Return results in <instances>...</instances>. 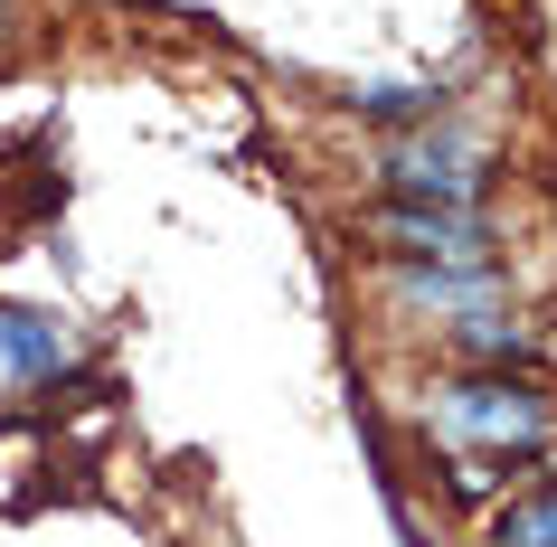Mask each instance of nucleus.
Listing matches in <instances>:
<instances>
[{"label":"nucleus","instance_id":"f257e3e1","mask_svg":"<svg viewBox=\"0 0 557 547\" xmlns=\"http://www.w3.org/2000/svg\"><path fill=\"white\" fill-rule=\"evenodd\" d=\"M435 425L472 453H539V434H548V397L520 387V377H454L435 397Z\"/></svg>","mask_w":557,"mask_h":547},{"label":"nucleus","instance_id":"f03ea898","mask_svg":"<svg viewBox=\"0 0 557 547\" xmlns=\"http://www.w3.org/2000/svg\"><path fill=\"white\" fill-rule=\"evenodd\" d=\"M379 179L397 189V199H416V208H482L492 161H482L463 133H416V142H387Z\"/></svg>","mask_w":557,"mask_h":547},{"label":"nucleus","instance_id":"7ed1b4c3","mask_svg":"<svg viewBox=\"0 0 557 547\" xmlns=\"http://www.w3.org/2000/svg\"><path fill=\"white\" fill-rule=\"evenodd\" d=\"M369 227L387 236V256H407V264H492V227H482V208H416V199H387Z\"/></svg>","mask_w":557,"mask_h":547},{"label":"nucleus","instance_id":"20e7f679","mask_svg":"<svg viewBox=\"0 0 557 547\" xmlns=\"http://www.w3.org/2000/svg\"><path fill=\"white\" fill-rule=\"evenodd\" d=\"M397 293H407V302H425V312L472 321V312H492L500 293H510V274H500V264H407V274H397Z\"/></svg>","mask_w":557,"mask_h":547},{"label":"nucleus","instance_id":"39448f33","mask_svg":"<svg viewBox=\"0 0 557 547\" xmlns=\"http://www.w3.org/2000/svg\"><path fill=\"white\" fill-rule=\"evenodd\" d=\"M0 369L20 377V387H58L66 377V321L10 302V312H0Z\"/></svg>","mask_w":557,"mask_h":547},{"label":"nucleus","instance_id":"423d86ee","mask_svg":"<svg viewBox=\"0 0 557 547\" xmlns=\"http://www.w3.org/2000/svg\"><path fill=\"white\" fill-rule=\"evenodd\" d=\"M492 547H557V482H529L492 510Z\"/></svg>","mask_w":557,"mask_h":547},{"label":"nucleus","instance_id":"0eeeda50","mask_svg":"<svg viewBox=\"0 0 557 547\" xmlns=\"http://www.w3.org/2000/svg\"><path fill=\"white\" fill-rule=\"evenodd\" d=\"M454 349H463V359H482V369H539V340H529V331H510V321L500 312H472V321H454Z\"/></svg>","mask_w":557,"mask_h":547},{"label":"nucleus","instance_id":"6e6552de","mask_svg":"<svg viewBox=\"0 0 557 547\" xmlns=\"http://www.w3.org/2000/svg\"><path fill=\"white\" fill-rule=\"evenodd\" d=\"M369 123H435L444 114V86H369V95H350Z\"/></svg>","mask_w":557,"mask_h":547}]
</instances>
